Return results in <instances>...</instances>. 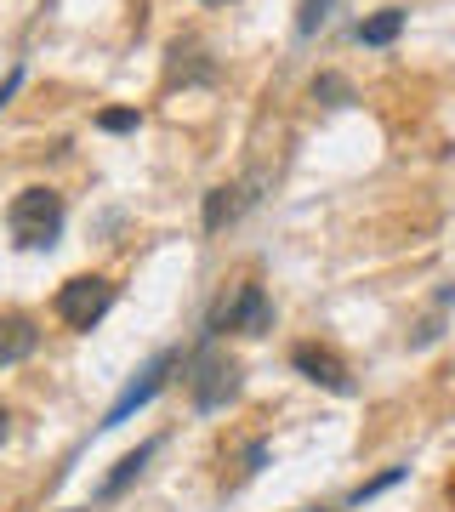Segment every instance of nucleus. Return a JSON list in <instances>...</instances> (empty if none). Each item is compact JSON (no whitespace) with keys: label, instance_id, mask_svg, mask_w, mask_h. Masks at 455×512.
Returning a JSON list of instances; mask_svg holds the SVG:
<instances>
[{"label":"nucleus","instance_id":"obj_13","mask_svg":"<svg viewBox=\"0 0 455 512\" xmlns=\"http://www.w3.org/2000/svg\"><path fill=\"white\" fill-rule=\"evenodd\" d=\"M137 126H143L137 109H103L97 114V131H114V137H120V131H137Z\"/></svg>","mask_w":455,"mask_h":512},{"label":"nucleus","instance_id":"obj_9","mask_svg":"<svg viewBox=\"0 0 455 512\" xmlns=\"http://www.w3.org/2000/svg\"><path fill=\"white\" fill-rule=\"evenodd\" d=\"M353 35H359L364 46H393V40L404 35V6H382V12H370Z\"/></svg>","mask_w":455,"mask_h":512},{"label":"nucleus","instance_id":"obj_15","mask_svg":"<svg viewBox=\"0 0 455 512\" xmlns=\"http://www.w3.org/2000/svg\"><path fill=\"white\" fill-rule=\"evenodd\" d=\"M18 86H23V69H12V74H6V80H0V109H6L12 97H18Z\"/></svg>","mask_w":455,"mask_h":512},{"label":"nucleus","instance_id":"obj_17","mask_svg":"<svg viewBox=\"0 0 455 512\" xmlns=\"http://www.w3.org/2000/svg\"><path fill=\"white\" fill-rule=\"evenodd\" d=\"M200 6H228V0H200Z\"/></svg>","mask_w":455,"mask_h":512},{"label":"nucleus","instance_id":"obj_1","mask_svg":"<svg viewBox=\"0 0 455 512\" xmlns=\"http://www.w3.org/2000/svg\"><path fill=\"white\" fill-rule=\"evenodd\" d=\"M63 217H69L63 194H52V188H23L18 200L6 205V228L23 251H52L57 234H63Z\"/></svg>","mask_w":455,"mask_h":512},{"label":"nucleus","instance_id":"obj_19","mask_svg":"<svg viewBox=\"0 0 455 512\" xmlns=\"http://www.w3.org/2000/svg\"><path fill=\"white\" fill-rule=\"evenodd\" d=\"M450 501H455V478H450Z\"/></svg>","mask_w":455,"mask_h":512},{"label":"nucleus","instance_id":"obj_7","mask_svg":"<svg viewBox=\"0 0 455 512\" xmlns=\"http://www.w3.org/2000/svg\"><path fill=\"white\" fill-rule=\"evenodd\" d=\"M35 348H40V330L29 325L23 313H0V370H6V365H23Z\"/></svg>","mask_w":455,"mask_h":512},{"label":"nucleus","instance_id":"obj_18","mask_svg":"<svg viewBox=\"0 0 455 512\" xmlns=\"http://www.w3.org/2000/svg\"><path fill=\"white\" fill-rule=\"evenodd\" d=\"M302 512H330V507H302Z\"/></svg>","mask_w":455,"mask_h":512},{"label":"nucleus","instance_id":"obj_3","mask_svg":"<svg viewBox=\"0 0 455 512\" xmlns=\"http://www.w3.org/2000/svg\"><path fill=\"white\" fill-rule=\"evenodd\" d=\"M188 393H194V410H222L239 393V365L217 348H200L188 365Z\"/></svg>","mask_w":455,"mask_h":512},{"label":"nucleus","instance_id":"obj_16","mask_svg":"<svg viewBox=\"0 0 455 512\" xmlns=\"http://www.w3.org/2000/svg\"><path fill=\"white\" fill-rule=\"evenodd\" d=\"M6 433H12V410L0 404V444H6Z\"/></svg>","mask_w":455,"mask_h":512},{"label":"nucleus","instance_id":"obj_10","mask_svg":"<svg viewBox=\"0 0 455 512\" xmlns=\"http://www.w3.org/2000/svg\"><path fill=\"white\" fill-rule=\"evenodd\" d=\"M251 200H256V194H245V188H211V194H205V228L217 234L222 222H234Z\"/></svg>","mask_w":455,"mask_h":512},{"label":"nucleus","instance_id":"obj_11","mask_svg":"<svg viewBox=\"0 0 455 512\" xmlns=\"http://www.w3.org/2000/svg\"><path fill=\"white\" fill-rule=\"evenodd\" d=\"M330 6H336V0H302V6H296V35H319L325 18H330Z\"/></svg>","mask_w":455,"mask_h":512},{"label":"nucleus","instance_id":"obj_14","mask_svg":"<svg viewBox=\"0 0 455 512\" xmlns=\"http://www.w3.org/2000/svg\"><path fill=\"white\" fill-rule=\"evenodd\" d=\"M313 97H319V103H330V109H336V103H347V80H336V74H319V80H313Z\"/></svg>","mask_w":455,"mask_h":512},{"label":"nucleus","instance_id":"obj_5","mask_svg":"<svg viewBox=\"0 0 455 512\" xmlns=\"http://www.w3.org/2000/svg\"><path fill=\"white\" fill-rule=\"evenodd\" d=\"M291 365L308 376L313 387H330V393H353V376H347V365L336 359L330 348H319V342H302V348H291Z\"/></svg>","mask_w":455,"mask_h":512},{"label":"nucleus","instance_id":"obj_4","mask_svg":"<svg viewBox=\"0 0 455 512\" xmlns=\"http://www.w3.org/2000/svg\"><path fill=\"white\" fill-rule=\"evenodd\" d=\"M52 308L69 330H91V325H103V313L114 308V285L97 279V274H80V279H69V285L57 291Z\"/></svg>","mask_w":455,"mask_h":512},{"label":"nucleus","instance_id":"obj_6","mask_svg":"<svg viewBox=\"0 0 455 512\" xmlns=\"http://www.w3.org/2000/svg\"><path fill=\"white\" fill-rule=\"evenodd\" d=\"M171 365H177V353H154V359L143 365V382H131L126 393L114 399V410L103 416V427H120V421H131V410H143V404L165 387V370H171Z\"/></svg>","mask_w":455,"mask_h":512},{"label":"nucleus","instance_id":"obj_12","mask_svg":"<svg viewBox=\"0 0 455 512\" xmlns=\"http://www.w3.org/2000/svg\"><path fill=\"white\" fill-rule=\"evenodd\" d=\"M404 473H410V467H387L382 478H370V484H359V490H353V507H364V501H376V495H382V490H393V484H404Z\"/></svg>","mask_w":455,"mask_h":512},{"label":"nucleus","instance_id":"obj_8","mask_svg":"<svg viewBox=\"0 0 455 512\" xmlns=\"http://www.w3.org/2000/svg\"><path fill=\"white\" fill-rule=\"evenodd\" d=\"M154 450H160V439H148V444H137L131 456H120V467H114L109 478H103V490H97V501H114V495L126 490L131 478H143V467L154 461Z\"/></svg>","mask_w":455,"mask_h":512},{"label":"nucleus","instance_id":"obj_2","mask_svg":"<svg viewBox=\"0 0 455 512\" xmlns=\"http://www.w3.org/2000/svg\"><path fill=\"white\" fill-rule=\"evenodd\" d=\"M228 330H239V336H268L273 330V302L256 279H239L205 319V336H228Z\"/></svg>","mask_w":455,"mask_h":512}]
</instances>
